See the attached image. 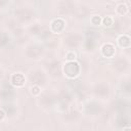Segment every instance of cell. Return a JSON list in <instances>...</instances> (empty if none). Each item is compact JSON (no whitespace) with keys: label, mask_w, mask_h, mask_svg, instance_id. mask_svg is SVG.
<instances>
[{"label":"cell","mask_w":131,"mask_h":131,"mask_svg":"<svg viewBox=\"0 0 131 131\" xmlns=\"http://www.w3.org/2000/svg\"><path fill=\"white\" fill-rule=\"evenodd\" d=\"M15 15L19 20L26 21L32 17V11L29 10L28 8H19L15 11Z\"/></svg>","instance_id":"1"},{"label":"cell","mask_w":131,"mask_h":131,"mask_svg":"<svg viewBox=\"0 0 131 131\" xmlns=\"http://www.w3.org/2000/svg\"><path fill=\"white\" fill-rule=\"evenodd\" d=\"M64 72L69 77H74L79 73V66L76 62H69L64 67Z\"/></svg>","instance_id":"2"},{"label":"cell","mask_w":131,"mask_h":131,"mask_svg":"<svg viewBox=\"0 0 131 131\" xmlns=\"http://www.w3.org/2000/svg\"><path fill=\"white\" fill-rule=\"evenodd\" d=\"M31 80H32L33 83H35V84H37V85H42V84H44V82H45V77H44V75H43L42 72L36 71V72L32 73V75H31Z\"/></svg>","instance_id":"3"},{"label":"cell","mask_w":131,"mask_h":131,"mask_svg":"<svg viewBox=\"0 0 131 131\" xmlns=\"http://www.w3.org/2000/svg\"><path fill=\"white\" fill-rule=\"evenodd\" d=\"M0 95L3 99L7 100V99H11L14 95V92H13V89L10 87V86H4L0 92Z\"/></svg>","instance_id":"4"},{"label":"cell","mask_w":131,"mask_h":131,"mask_svg":"<svg viewBox=\"0 0 131 131\" xmlns=\"http://www.w3.org/2000/svg\"><path fill=\"white\" fill-rule=\"evenodd\" d=\"M80 42V37L77 34H72L70 36L67 37L66 39V43L70 46V47H76Z\"/></svg>","instance_id":"5"},{"label":"cell","mask_w":131,"mask_h":131,"mask_svg":"<svg viewBox=\"0 0 131 131\" xmlns=\"http://www.w3.org/2000/svg\"><path fill=\"white\" fill-rule=\"evenodd\" d=\"M59 11L61 13H69L71 11H74V5L70 1H64L61 2L59 5Z\"/></svg>","instance_id":"6"},{"label":"cell","mask_w":131,"mask_h":131,"mask_svg":"<svg viewBox=\"0 0 131 131\" xmlns=\"http://www.w3.org/2000/svg\"><path fill=\"white\" fill-rule=\"evenodd\" d=\"M42 52H43V50H42V48L40 46H31L28 49V55L30 57H34V58L38 57L39 55H41Z\"/></svg>","instance_id":"7"},{"label":"cell","mask_w":131,"mask_h":131,"mask_svg":"<svg viewBox=\"0 0 131 131\" xmlns=\"http://www.w3.org/2000/svg\"><path fill=\"white\" fill-rule=\"evenodd\" d=\"M48 70L50 72L51 75L53 76H57L60 73V66L58 61H52L49 66H48Z\"/></svg>","instance_id":"8"},{"label":"cell","mask_w":131,"mask_h":131,"mask_svg":"<svg viewBox=\"0 0 131 131\" xmlns=\"http://www.w3.org/2000/svg\"><path fill=\"white\" fill-rule=\"evenodd\" d=\"M74 12L77 17H85L88 14V9L85 6H79L77 8H74Z\"/></svg>","instance_id":"9"},{"label":"cell","mask_w":131,"mask_h":131,"mask_svg":"<svg viewBox=\"0 0 131 131\" xmlns=\"http://www.w3.org/2000/svg\"><path fill=\"white\" fill-rule=\"evenodd\" d=\"M115 68L118 70V71H120V72H122V71H124V70H126L127 69V67H128V63H127V61L126 60H124V59H119V60H117L116 62H115Z\"/></svg>","instance_id":"10"},{"label":"cell","mask_w":131,"mask_h":131,"mask_svg":"<svg viewBox=\"0 0 131 131\" xmlns=\"http://www.w3.org/2000/svg\"><path fill=\"white\" fill-rule=\"evenodd\" d=\"M95 92H96V94H98V95H100V96H104V95L107 94L108 88H107V86H105V85H103V84H100V85H98V86L95 88Z\"/></svg>","instance_id":"11"},{"label":"cell","mask_w":131,"mask_h":131,"mask_svg":"<svg viewBox=\"0 0 131 131\" xmlns=\"http://www.w3.org/2000/svg\"><path fill=\"white\" fill-rule=\"evenodd\" d=\"M41 101H42V103H43L44 105H46V106L51 105V104H52V101H53V96H52L51 94H49V93H46V94H44V95L42 96Z\"/></svg>","instance_id":"12"},{"label":"cell","mask_w":131,"mask_h":131,"mask_svg":"<svg viewBox=\"0 0 131 131\" xmlns=\"http://www.w3.org/2000/svg\"><path fill=\"white\" fill-rule=\"evenodd\" d=\"M99 111H100V105L97 103L92 102V103H89L87 105V112L90 114H97Z\"/></svg>","instance_id":"13"},{"label":"cell","mask_w":131,"mask_h":131,"mask_svg":"<svg viewBox=\"0 0 131 131\" xmlns=\"http://www.w3.org/2000/svg\"><path fill=\"white\" fill-rule=\"evenodd\" d=\"M102 52H103V54L106 55V56H111V55H113V54H114V46L111 45V44H106V45H104L103 48H102Z\"/></svg>","instance_id":"14"},{"label":"cell","mask_w":131,"mask_h":131,"mask_svg":"<svg viewBox=\"0 0 131 131\" xmlns=\"http://www.w3.org/2000/svg\"><path fill=\"white\" fill-rule=\"evenodd\" d=\"M63 25L64 23L61 20V19H57V20H54L53 24H52V27H53V30L55 32H59L63 29Z\"/></svg>","instance_id":"15"},{"label":"cell","mask_w":131,"mask_h":131,"mask_svg":"<svg viewBox=\"0 0 131 131\" xmlns=\"http://www.w3.org/2000/svg\"><path fill=\"white\" fill-rule=\"evenodd\" d=\"M118 125L119 126H126L129 124V119L126 115H121L119 118H118Z\"/></svg>","instance_id":"16"},{"label":"cell","mask_w":131,"mask_h":131,"mask_svg":"<svg viewBox=\"0 0 131 131\" xmlns=\"http://www.w3.org/2000/svg\"><path fill=\"white\" fill-rule=\"evenodd\" d=\"M12 82L15 84V85H21L24 83V76L23 75H19V74H16L12 77Z\"/></svg>","instance_id":"17"},{"label":"cell","mask_w":131,"mask_h":131,"mask_svg":"<svg viewBox=\"0 0 131 131\" xmlns=\"http://www.w3.org/2000/svg\"><path fill=\"white\" fill-rule=\"evenodd\" d=\"M71 86H72V87L75 89V91L78 92V93H80V92L83 91V85L80 83V81H74L73 83H71Z\"/></svg>","instance_id":"18"},{"label":"cell","mask_w":131,"mask_h":131,"mask_svg":"<svg viewBox=\"0 0 131 131\" xmlns=\"http://www.w3.org/2000/svg\"><path fill=\"white\" fill-rule=\"evenodd\" d=\"M8 37L4 33H0V46H4L8 43Z\"/></svg>","instance_id":"19"},{"label":"cell","mask_w":131,"mask_h":131,"mask_svg":"<svg viewBox=\"0 0 131 131\" xmlns=\"http://www.w3.org/2000/svg\"><path fill=\"white\" fill-rule=\"evenodd\" d=\"M30 31H31L33 34H41V33H42V28H41V26H39V25H35V26H33V27L30 29Z\"/></svg>","instance_id":"20"},{"label":"cell","mask_w":131,"mask_h":131,"mask_svg":"<svg viewBox=\"0 0 131 131\" xmlns=\"http://www.w3.org/2000/svg\"><path fill=\"white\" fill-rule=\"evenodd\" d=\"M126 107H127V103L126 102H123V101H119L116 104V108L119 110V111H124Z\"/></svg>","instance_id":"21"},{"label":"cell","mask_w":131,"mask_h":131,"mask_svg":"<svg viewBox=\"0 0 131 131\" xmlns=\"http://www.w3.org/2000/svg\"><path fill=\"white\" fill-rule=\"evenodd\" d=\"M120 43H121V45H123V46H128L129 43H130V40H129L128 37L124 36V37H122V38L120 39Z\"/></svg>","instance_id":"22"},{"label":"cell","mask_w":131,"mask_h":131,"mask_svg":"<svg viewBox=\"0 0 131 131\" xmlns=\"http://www.w3.org/2000/svg\"><path fill=\"white\" fill-rule=\"evenodd\" d=\"M5 110H6V112H7L8 115H12L14 113V107L12 105H6L5 106Z\"/></svg>","instance_id":"23"},{"label":"cell","mask_w":131,"mask_h":131,"mask_svg":"<svg viewBox=\"0 0 131 131\" xmlns=\"http://www.w3.org/2000/svg\"><path fill=\"white\" fill-rule=\"evenodd\" d=\"M61 99H62L63 101H66V100L69 101V100L71 99V97H70V95H69L67 92H62V93H61Z\"/></svg>","instance_id":"24"},{"label":"cell","mask_w":131,"mask_h":131,"mask_svg":"<svg viewBox=\"0 0 131 131\" xmlns=\"http://www.w3.org/2000/svg\"><path fill=\"white\" fill-rule=\"evenodd\" d=\"M86 46H87L88 49H91L93 47V39H88L87 43H86Z\"/></svg>","instance_id":"25"},{"label":"cell","mask_w":131,"mask_h":131,"mask_svg":"<svg viewBox=\"0 0 131 131\" xmlns=\"http://www.w3.org/2000/svg\"><path fill=\"white\" fill-rule=\"evenodd\" d=\"M123 89H124L125 91H127V92H128V91H130V84L127 82L125 85H123Z\"/></svg>","instance_id":"26"},{"label":"cell","mask_w":131,"mask_h":131,"mask_svg":"<svg viewBox=\"0 0 131 131\" xmlns=\"http://www.w3.org/2000/svg\"><path fill=\"white\" fill-rule=\"evenodd\" d=\"M92 21H93L94 24H99V17H98V16H94L93 19H92Z\"/></svg>","instance_id":"27"},{"label":"cell","mask_w":131,"mask_h":131,"mask_svg":"<svg viewBox=\"0 0 131 131\" xmlns=\"http://www.w3.org/2000/svg\"><path fill=\"white\" fill-rule=\"evenodd\" d=\"M104 24H105V25H106V24L110 25V24H111V19H110V18H105V19H104Z\"/></svg>","instance_id":"28"},{"label":"cell","mask_w":131,"mask_h":131,"mask_svg":"<svg viewBox=\"0 0 131 131\" xmlns=\"http://www.w3.org/2000/svg\"><path fill=\"white\" fill-rule=\"evenodd\" d=\"M2 118H3V112L0 111V119H2Z\"/></svg>","instance_id":"29"},{"label":"cell","mask_w":131,"mask_h":131,"mask_svg":"<svg viewBox=\"0 0 131 131\" xmlns=\"http://www.w3.org/2000/svg\"><path fill=\"white\" fill-rule=\"evenodd\" d=\"M1 4H4V2H1V1H0V5H1Z\"/></svg>","instance_id":"30"},{"label":"cell","mask_w":131,"mask_h":131,"mask_svg":"<svg viewBox=\"0 0 131 131\" xmlns=\"http://www.w3.org/2000/svg\"><path fill=\"white\" fill-rule=\"evenodd\" d=\"M126 131H129V129H127V130H126Z\"/></svg>","instance_id":"31"}]
</instances>
